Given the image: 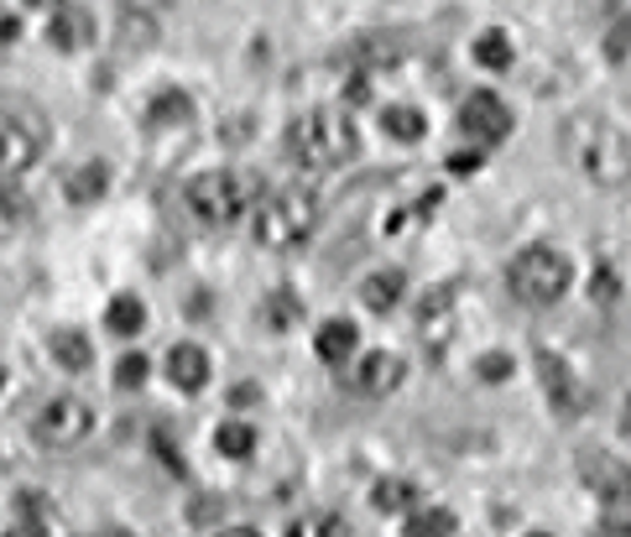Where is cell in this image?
Listing matches in <instances>:
<instances>
[{
    "label": "cell",
    "instance_id": "cell-17",
    "mask_svg": "<svg viewBox=\"0 0 631 537\" xmlns=\"http://www.w3.org/2000/svg\"><path fill=\"white\" fill-rule=\"evenodd\" d=\"M47 350H53V360H58V371H74V376L95 365V344H89L84 329H58V335L47 339Z\"/></svg>",
    "mask_w": 631,
    "mask_h": 537
},
{
    "label": "cell",
    "instance_id": "cell-9",
    "mask_svg": "<svg viewBox=\"0 0 631 537\" xmlns=\"http://www.w3.org/2000/svg\"><path fill=\"white\" fill-rule=\"evenodd\" d=\"M537 381H543V392H548L553 413L558 418H579L585 413V386H579V376L569 371V360L553 355V350H537Z\"/></svg>",
    "mask_w": 631,
    "mask_h": 537
},
{
    "label": "cell",
    "instance_id": "cell-25",
    "mask_svg": "<svg viewBox=\"0 0 631 537\" xmlns=\"http://www.w3.org/2000/svg\"><path fill=\"white\" fill-rule=\"evenodd\" d=\"M261 319H266V329L282 335V329H293V324L303 319V303H297L293 293H272V298L261 303Z\"/></svg>",
    "mask_w": 631,
    "mask_h": 537
},
{
    "label": "cell",
    "instance_id": "cell-18",
    "mask_svg": "<svg viewBox=\"0 0 631 537\" xmlns=\"http://www.w3.org/2000/svg\"><path fill=\"white\" fill-rule=\"evenodd\" d=\"M402 287H407L402 272H371V277L360 282V303H366L371 314H392L396 303H402Z\"/></svg>",
    "mask_w": 631,
    "mask_h": 537
},
{
    "label": "cell",
    "instance_id": "cell-24",
    "mask_svg": "<svg viewBox=\"0 0 631 537\" xmlns=\"http://www.w3.org/2000/svg\"><path fill=\"white\" fill-rule=\"evenodd\" d=\"M512 42H507V32H480V37H475V63H480V68H491V74H507V68H512Z\"/></svg>",
    "mask_w": 631,
    "mask_h": 537
},
{
    "label": "cell",
    "instance_id": "cell-1",
    "mask_svg": "<svg viewBox=\"0 0 631 537\" xmlns=\"http://www.w3.org/2000/svg\"><path fill=\"white\" fill-rule=\"evenodd\" d=\"M564 152H569L574 167L590 183H600V188L631 183V136L621 125H611V120H600V116L569 120V125H564Z\"/></svg>",
    "mask_w": 631,
    "mask_h": 537
},
{
    "label": "cell",
    "instance_id": "cell-19",
    "mask_svg": "<svg viewBox=\"0 0 631 537\" xmlns=\"http://www.w3.org/2000/svg\"><path fill=\"white\" fill-rule=\"evenodd\" d=\"M188 116H194V100H188L183 89H162L157 100L146 105V125H152V131H167V125H188Z\"/></svg>",
    "mask_w": 631,
    "mask_h": 537
},
{
    "label": "cell",
    "instance_id": "cell-12",
    "mask_svg": "<svg viewBox=\"0 0 631 537\" xmlns=\"http://www.w3.org/2000/svg\"><path fill=\"white\" fill-rule=\"evenodd\" d=\"M95 42V17L84 6H58L47 21V47L53 53H84Z\"/></svg>",
    "mask_w": 631,
    "mask_h": 537
},
{
    "label": "cell",
    "instance_id": "cell-11",
    "mask_svg": "<svg viewBox=\"0 0 631 537\" xmlns=\"http://www.w3.org/2000/svg\"><path fill=\"white\" fill-rule=\"evenodd\" d=\"M402 376H407L402 355H392V350H371V355H360L350 386H356L360 397H392L396 386H402Z\"/></svg>",
    "mask_w": 631,
    "mask_h": 537
},
{
    "label": "cell",
    "instance_id": "cell-32",
    "mask_svg": "<svg viewBox=\"0 0 631 537\" xmlns=\"http://www.w3.org/2000/svg\"><path fill=\"white\" fill-rule=\"evenodd\" d=\"M600 527H606V533H631V501H616V506H606Z\"/></svg>",
    "mask_w": 631,
    "mask_h": 537
},
{
    "label": "cell",
    "instance_id": "cell-31",
    "mask_svg": "<svg viewBox=\"0 0 631 537\" xmlns=\"http://www.w3.org/2000/svg\"><path fill=\"white\" fill-rule=\"evenodd\" d=\"M475 371H480V381H491V386H496V381L512 376L516 365H512V355H480V360H475Z\"/></svg>",
    "mask_w": 631,
    "mask_h": 537
},
{
    "label": "cell",
    "instance_id": "cell-33",
    "mask_svg": "<svg viewBox=\"0 0 631 537\" xmlns=\"http://www.w3.org/2000/svg\"><path fill=\"white\" fill-rule=\"evenodd\" d=\"M480 152H449V173H459V178H470V173H480Z\"/></svg>",
    "mask_w": 631,
    "mask_h": 537
},
{
    "label": "cell",
    "instance_id": "cell-22",
    "mask_svg": "<svg viewBox=\"0 0 631 537\" xmlns=\"http://www.w3.org/2000/svg\"><path fill=\"white\" fill-rule=\"evenodd\" d=\"M215 449L225 459H251V454H257V428H251V423H219V428H215Z\"/></svg>",
    "mask_w": 631,
    "mask_h": 537
},
{
    "label": "cell",
    "instance_id": "cell-16",
    "mask_svg": "<svg viewBox=\"0 0 631 537\" xmlns=\"http://www.w3.org/2000/svg\"><path fill=\"white\" fill-rule=\"evenodd\" d=\"M105 188H110V167L105 162H84V167H74L63 178V194H68V204H79V209L105 199Z\"/></svg>",
    "mask_w": 631,
    "mask_h": 537
},
{
    "label": "cell",
    "instance_id": "cell-35",
    "mask_svg": "<svg viewBox=\"0 0 631 537\" xmlns=\"http://www.w3.org/2000/svg\"><path fill=\"white\" fill-rule=\"evenodd\" d=\"M595 298H600V303L616 298V277H611V272H595Z\"/></svg>",
    "mask_w": 631,
    "mask_h": 537
},
{
    "label": "cell",
    "instance_id": "cell-6",
    "mask_svg": "<svg viewBox=\"0 0 631 537\" xmlns=\"http://www.w3.org/2000/svg\"><path fill=\"white\" fill-rule=\"evenodd\" d=\"M89 434H95V413L84 397H47L32 413V438L42 449H74Z\"/></svg>",
    "mask_w": 631,
    "mask_h": 537
},
{
    "label": "cell",
    "instance_id": "cell-7",
    "mask_svg": "<svg viewBox=\"0 0 631 537\" xmlns=\"http://www.w3.org/2000/svg\"><path fill=\"white\" fill-rule=\"evenodd\" d=\"M47 125L26 105H0V173H26L42 157Z\"/></svg>",
    "mask_w": 631,
    "mask_h": 537
},
{
    "label": "cell",
    "instance_id": "cell-14",
    "mask_svg": "<svg viewBox=\"0 0 631 537\" xmlns=\"http://www.w3.org/2000/svg\"><path fill=\"white\" fill-rule=\"evenodd\" d=\"M417 329H423V339H428L434 350H444V339H449V329H454V287H438V293L423 298V308H417Z\"/></svg>",
    "mask_w": 631,
    "mask_h": 537
},
{
    "label": "cell",
    "instance_id": "cell-29",
    "mask_svg": "<svg viewBox=\"0 0 631 537\" xmlns=\"http://www.w3.org/2000/svg\"><path fill=\"white\" fill-rule=\"evenodd\" d=\"M146 376H152L146 355H120L116 360V386H120V392H137V386H146Z\"/></svg>",
    "mask_w": 631,
    "mask_h": 537
},
{
    "label": "cell",
    "instance_id": "cell-10",
    "mask_svg": "<svg viewBox=\"0 0 631 537\" xmlns=\"http://www.w3.org/2000/svg\"><path fill=\"white\" fill-rule=\"evenodd\" d=\"M579 480H585L606 506L631 501V470L616 454H606V449H585V454H579Z\"/></svg>",
    "mask_w": 631,
    "mask_h": 537
},
{
    "label": "cell",
    "instance_id": "cell-5",
    "mask_svg": "<svg viewBox=\"0 0 631 537\" xmlns=\"http://www.w3.org/2000/svg\"><path fill=\"white\" fill-rule=\"evenodd\" d=\"M183 204L198 224H236L251 204H257V178L236 173V167H215V173H198L183 188Z\"/></svg>",
    "mask_w": 631,
    "mask_h": 537
},
{
    "label": "cell",
    "instance_id": "cell-2",
    "mask_svg": "<svg viewBox=\"0 0 631 537\" xmlns=\"http://www.w3.org/2000/svg\"><path fill=\"white\" fill-rule=\"evenodd\" d=\"M360 152V131L350 116L339 110H308L287 125V157L303 173H335Z\"/></svg>",
    "mask_w": 631,
    "mask_h": 537
},
{
    "label": "cell",
    "instance_id": "cell-13",
    "mask_svg": "<svg viewBox=\"0 0 631 537\" xmlns=\"http://www.w3.org/2000/svg\"><path fill=\"white\" fill-rule=\"evenodd\" d=\"M167 376H173L178 392H204V386H209V350L194 344V339L173 344V350H167Z\"/></svg>",
    "mask_w": 631,
    "mask_h": 537
},
{
    "label": "cell",
    "instance_id": "cell-8",
    "mask_svg": "<svg viewBox=\"0 0 631 537\" xmlns=\"http://www.w3.org/2000/svg\"><path fill=\"white\" fill-rule=\"evenodd\" d=\"M459 131L475 141H486V146H496V141L512 136V110L501 105V95H491V89H475L470 100L459 105Z\"/></svg>",
    "mask_w": 631,
    "mask_h": 537
},
{
    "label": "cell",
    "instance_id": "cell-28",
    "mask_svg": "<svg viewBox=\"0 0 631 537\" xmlns=\"http://www.w3.org/2000/svg\"><path fill=\"white\" fill-rule=\"evenodd\" d=\"M407 533L413 537H423V533H459V517H454V512H413V517H407Z\"/></svg>",
    "mask_w": 631,
    "mask_h": 537
},
{
    "label": "cell",
    "instance_id": "cell-27",
    "mask_svg": "<svg viewBox=\"0 0 631 537\" xmlns=\"http://www.w3.org/2000/svg\"><path fill=\"white\" fill-rule=\"evenodd\" d=\"M356 58L371 63V68H387V63L402 58V42H392V37H360L356 42Z\"/></svg>",
    "mask_w": 631,
    "mask_h": 537
},
{
    "label": "cell",
    "instance_id": "cell-36",
    "mask_svg": "<svg viewBox=\"0 0 631 537\" xmlns=\"http://www.w3.org/2000/svg\"><path fill=\"white\" fill-rule=\"evenodd\" d=\"M26 6H63V0H26Z\"/></svg>",
    "mask_w": 631,
    "mask_h": 537
},
{
    "label": "cell",
    "instance_id": "cell-23",
    "mask_svg": "<svg viewBox=\"0 0 631 537\" xmlns=\"http://www.w3.org/2000/svg\"><path fill=\"white\" fill-rule=\"evenodd\" d=\"M371 506H376V512H413V506H417V485H413V480H376Z\"/></svg>",
    "mask_w": 631,
    "mask_h": 537
},
{
    "label": "cell",
    "instance_id": "cell-15",
    "mask_svg": "<svg viewBox=\"0 0 631 537\" xmlns=\"http://www.w3.org/2000/svg\"><path fill=\"white\" fill-rule=\"evenodd\" d=\"M356 344H360V329L350 319H329L324 329L314 335V355L324 360V365H345V360L356 355Z\"/></svg>",
    "mask_w": 631,
    "mask_h": 537
},
{
    "label": "cell",
    "instance_id": "cell-34",
    "mask_svg": "<svg viewBox=\"0 0 631 537\" xmlns=\"http://www.w3.org/2000/svg\"><path fill=\"white\" fill-rule=\"evenodd\" d=\"M627 47H631V21H621V26L611 32V58H621Z\"/></svg>",
    "mask_w": 631,
    "mask_h": 537
},
{
    "label": "cell",
    "instance_id": "cell-20",
    "mask_svg": "<svg viewBox=\"0 0 631 537\" xmlns=\"http://www.w3.org/2000/svg\"><path fill=\"white\" fill-rule=\"evenodd\" d=\"M105 329L120 339H131L146 329V303L131 298V293H120V298H110V308H105Z\"/></svg>",
    "mask_w": 631,
    "mask_h": 537
},
{
    "label": "cell",
    "instance_id": "cell-3",
    "mask_svg": "<svg viewBox=\"0 0 631 537\" xmlns=\"http://www.w3.org/2000/svg\"><path fill=\"white\" fill-rule=\"evenodd\" d=\"M318 219H324V204H318L314 188L287 183L257 204V240L266 251H293L318 230Z\"/></svg>",
    "mask_w": 631,
    "mask_h": 537
},
{
    "label": "cell",
    "instance_id": "cell-4",
    "mask_svg": "<svg viewBox=\"0 0 631 537\" xmlns=\"http://www.w3.org/2000/svg\"><path fill=\"white\" fill-rule=\"evenodd\" d=\"M507 287L527 308H553L574 287V261L564 251H553V245H527L507 266Z\"/></svg>",
    "mask_w": 631,
    "mask_h": 537
},
{
    "label": "cell",
    "instance_id": "cell-21",
    "mask_svg": "<svg viewBox=\"0 0 631 537\" xmlns=\"http://www.w3.org/2000/svg\"><path fill=\"white\" fill-rule=\"evenodd\" d=\"M381 131L392 141H423L428 136V120H423L417 105H387V110H381Z\"/></svg>",
    "mask_w": 631,
    "mask_h": 537
},
{
    "label": "cell",
    "instance_id": "cell-26",
    "mask_svg": "<svg viewBox=\"0 0 631 537\" xmlns=\"http://www.w3.org/2000/svg\"><path fill=\"white\" fill-rule=\"evenodd\" d=\"M120 42H126V47H152V42H157V21L137 17V11L126 6V17H120Z\"/></svg>",
    "mask_w": 631,
    "mask_h": 537
},
{
    "label": "cell",
    "instance_id": "cell-30",
    "mask_svg": "<svg viewBox=\"0 0 631 537\" xmlns=\"http://www.w3.org/2000/svg\"><path fill=\"white\" fill-rule=\"evenodd\" d=\"M293 533H350V522L335 517V512H318V517L293 522Z\"/></svg>",
    "mask_w": 631,
    "mask_h": 537
}]
</instances>
